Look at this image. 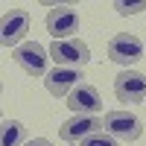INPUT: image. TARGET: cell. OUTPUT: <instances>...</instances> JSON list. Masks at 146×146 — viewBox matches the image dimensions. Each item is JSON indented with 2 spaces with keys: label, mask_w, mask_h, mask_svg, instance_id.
I'll return each instance as SVG.
<instances>
[{
  "label": "cell",
  "mask_w": 146,
  "mask_h": 146,
  "mask_svg": "<svg viewBox=\"0 0 146 146\" xmlns=\"http://www.w3.org/2000/svg\"><path fill=\"white\" fill-rule=\"evenodd\" d=\"M102 129H105V135H111L114 140L131 143V140L140 137L143 123H140V117L131 114V111H108L102 117Z\"/></svg>",
  "instance_id": "obj_1"
},
{
  "label": "cell",
  "mask_w": 146,
  "mask_h": 146,
  "mask_svg": "<svg viewBox=\"0 0 146 146\" xmlns=\"http://www.w3.org/2000/svg\"><path fill=\"white\" fill-rule=\"evenodd\" d=\"M50 58L56 62V67H85L91 62V47L82 38L53 41L50 44Z\"/></svg>",
  "instance_id": "obj_2"
},
{
  "label": "cell",
  "mask_w": 146,
  "mask_h": 146,
  "mask_svg": "<svg viewBox=\"0 0 146 146\" xmlns=\"http://www.w3.org/2000/svg\"><path fill=\"white\" fill-rule=\"evenodd\" d=\"M12 58L18 62L21 70H27L29 76H44L47 79V64H50V50L47 47H41L38 41H23L15 53H12Z\"/></svg>",
  "instance_id": "obj_3"
},
{
  "label": "cell",
  "mask_w": 146,
  "mask_h": 146,
  "mask_svg": "<svg viewBox=\"0 0 146 146\" xmlns=\"http://www.w3.org/2000/svg\"><path fill=\"white\" fill-rule=\"evenodd\" d=\"M47 32L53 35V41H67V38H76L79 32V12L70 9V6H56L47 12Z\"/></svg>",
  "instance_id": "obj_4"
},
{
  "label": "cell",
  "mask_w": 146,
  "mask_h": 146,
  "mask_svg": "<svg viewBox=\"0 0 146 146\" xmlns=\"http://www.w3.org/2000/svg\"><path fill=\"white\" fill-rule=\"evenodd\" d=\"M143 41L137 38V35H131V32H117L111 41H108V58L117 64H126L131 67L135 62H140V56H143Z\"/></svg>",
  "instance_id": "obj_5"
},
{
  "label": "cell",
  "mask_w": 146,
  "mask_h": 146,
  "mask_svg": "<svg viewBox=\"0 0 146 146\" xmlns=\"http://www.w3.org/2000/svg\"><path fill=\"white\" fill-rule=\"evenodd\" d=\"M114 96L123 105H140L146 100V76L137 70H123L114 79Z\"/></svg>",
  "instance_id": "obj_6"
},
{
  "label": "cell",
  "mask_w": 146,
  "mask_h": 146,
  "mask_svg": "<svg viewBox=\"0 0 146 146\" xmlns=\"http://www.w3.org/2000/svg\"><path fill=\"white\" fill-rule=\"evenodd\" d=\"M29 32V12L27 9H9L0 21V41L3 47H18L23 44V35Z\"/></svg>",
  "instance_id": "obj_7"
},
{
  "label": "cell",
  "mask_w": 146,
  "mask_h": 146,
  "mask_svg": "<svg viewBox=\"0 0 146 146\" xmlns=\"http://www.w3.org/2000/svg\"><path fill=\"white\" fill-rule=\"evenodd\" d=\"M102 131V120L100 117H85V114H76L62 123V129H58V135H62V140H67L70 146L73 143H82L88 140L94 135H100Z\"/></svg>",
  "instance_id": "obj_8"
},
{
  "label": "cell",
  "mask_w": 146,
  "mask_h": 146,
  "mask_svg": "<svg viewBox=\"0 0 146 146\" xmlns=\"http://www.w3.org/2000/svg\"><path fill=\"white\" fill-rule=\"evenodd\" d=\"M67 108H70V111H76V114H85V117H96V114L102 111V96H100V91H96L94 85L82 82L76 91H70Z\"/></svg>",
  "instance_id": "obj_9"
},
{
  "label": "cell",
  "mask_w": 146,
  "mask_h": 146,
  "mask_svg": "<svg viewBox=\"0 0 146 146\" xmlns=\"http://www.w3.org/2000/svg\"><path fill=\"white\" fill-rule=\"evenodd\" d=\"M85 82L82 76V67H56L47 73V91L53 96H70V91H76L79 85Z\"/></svg>",
  "instance_id": "obj_10"
},
{
  "label": "cell",
  "mask_w": 146,
  "mask_h": 146,
  "mask_svg": "<svg viewBox=\"0 0 146 146\" xmlns=\"http://www.w3.org/2000/svg\"><path fill=\"white\" fill-rule=\"evenodd\" d=\"M23 143H27V126L21 120H3L0 146H23Z\"/></svg>",
  "instance_id": "obj_11"
},
{
  "label": "cell",
  "mask_w": 146,
  "mask_h": 146,
  "mask_svg": "<svg viewBox=\"0 0 146 146\" xmlns=\"http://www.w3.org/2000/svg\"><path fill=\"white\" fill-rule=\"evenodd\" d=\"M79 146H120V140H114L111 135L100 131V135H94V137H88V140H82Z\"/></svg>",
  "instance_id": "obj_12"
},
{
  "label": "cell",
  "mask_w": 146,
  "mask_h": 146,
  "mask_svg": "<svg viewBox=\"0 0 146 146\" xmlns=\"http://www.w3.org/2000/svg\"><path fill=\"white\" fill-rule=\"evenodd\" d=\"M114 9L120 12V15H135V12L146 9V3H123V0H120V3H114Z\"/></svg>",
  "instance_id": "obj_13"
},
{
  "label": "cell",
  "mask_w": 146,
  "mask_h": 146,
  "mask_svg": "<svg viewBox=\"0 0 146 146\" xmlns=\"http://www.w3.org/2000/svg\"><path fill=\"white\" fill-rule=\"evenodd\" d=\"M23 146H53V143L47 140V137H35V140H27Z\"/></svg>",
  "instance_id": "obj_14"
},
{
  "label": "cell",
  "mask_w": 146,
  "mask_h": 146,
  "mask_svg": "<svg viewBox=\"0 0 146 146\" xmlns=\"http://www.w3.org/2000/svg\"><path fill=\"white\" fill-rule=\"evenodd\" d=\"M73 146H76V143H73Z\"/></svg>",
  "instance_id": "obj_15"
}]
</instances>
